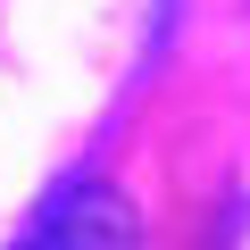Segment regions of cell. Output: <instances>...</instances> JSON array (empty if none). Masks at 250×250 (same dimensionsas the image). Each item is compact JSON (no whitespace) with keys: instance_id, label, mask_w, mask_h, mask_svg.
<instances>
[{"instance_id":"cell-1","label":"cell","mask_w":250,"mask_h":250,"mask_svg":"<svg viewBox=\"0 0 250 250\" xmlns=\"http://www.w3.org/2000/svg\"><path fill=\"white\" fill-rule=\"evenodd\" d=\"M0 250H142V217L108 175H59Z\"/></svg>"},{"instance_id":"cell-2","label":"cell","mask_w":250,"mask_h":250,"mask_svg":"<svg viewBox=\"0 0 250 250\" xmlns=\"http://www.w3.org/2000/svg\"><path fill=\"white\" fill-rule=\"evenodd\" d=\"M217 250H250V200L225 217V233H217Z\"/></svg>"}]
</instances>
